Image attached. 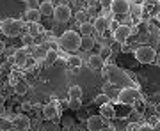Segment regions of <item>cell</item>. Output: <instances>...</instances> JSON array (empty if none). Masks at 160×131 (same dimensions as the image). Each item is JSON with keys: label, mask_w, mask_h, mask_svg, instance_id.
I'll use <instances>...</instances> for the list:
<instances>
[{"label": "cell", "mask_w": 160, "mask_h": 131, "mask_svg": "<svg viewBox=\"0 0 160 131\" xmlns=\"http://www.w3.org/2000/svg\"><path fill=\"white\" fill-rule=\"evenodd\" d=\"M80 43H82V35H80L78 32H75V30H66V32L61 35V39H59L61 48L66 50V51L80 50Z\"/></svg>", "instance_id": "cell-1"}, {"label": "cell", "mask_w": 160, "mask_h": 131, "mask_svg": "<svg viewBox=\"0 0 160 131\" xmlns=\"http://www.w3.org/2000/svg\"><path fill=\"white\" fill-rule=\"evenodd\" d=\"M23 29H25L23 21H20V20H12V18L4 20V21L0 23V30H2V34L6 35V37H16V35L22 34Z\"/></svg>", "instance_id": "cell-2"}, {"label": "cell", "mask_w": 160, "mask_h": 131, "mask_svg": "<svg viewBox=\"0 0 160 131\" xmlns=\"http://www.w3.org/2000/svg\"><path fill=\"white\" fill-rule=\"evenodd\" d=\"M141 99V92L137 89H133V87H125V89H121L119 94H118V101L121 105H126V106H132L135 101Z\"/></svg>", "instance_id": "cell-3"}, {"label": "cell", "mask_w": 160, "mask_h": 131, "mask_svg": "<svg viewBox=\"0 0 160 131\" xmlns=\"http://www.w3.org/2000/svg\"><path fill=\"white\" fill-rule=\"evenodd\" d=\"M133 55H135V58H137V62L151 64V62H155V58H157V51H155L151 46H139Z\"/></svg>", "instance_id": "cell-4"}, {"label": "cell", "mask_w": 160, "mask_h": 131, "mask_svg": "<svg viewBox=\"0 0 160 131\" xmlns=\"http://www.w3.org/2000/svg\"><path fill=\"white\" fill-rule=\"evenodd\" d=\"M103 76H105V78L110 82V83H118L119 80H123L125 83H130L128 74L123 73V71H121V69H118V68H105V71H103Z\"/></svg>", "instance_id": "cell-5"}, {"label": "cell", "mask_w": 160, "mask_h": 131, "mask_svg": "<svg viewBox=\"0 0 160 131\" xmlns=\"http://www.w3.org/2000/svg\"><path fill=\"white\" fill-rule=\"evenodd\" d=\"M130 6L128 0H110V11L114 12V16H128Z\"/></svg>", "instance_id": "cell-6"}, {"label": "cell", "mask_w": 160, "mask_h": 131, "mask_svg": "<svg viewBox=\"0 0 160 131\" xmlns=\"http://www.w3.org/2000/svg\"><path fill=\"white\" fill-rule=\"evenodd\" d=\"M53 20L57 23H66L69 21V18H71V9H69L68 4H59L55 6V11H53Z\"/></svg>", "instance_id": "cell-7"}, {"label": "cell", "mask_w": 160, "mask_h": 131, "mask_svg": "<svg viewBox=\"0 0 160 131\" xmlns=\"http://www.w3.org/2000/svg\"><path fill=\"white\" fill-rule=\"evenodd\" d=\"M130 35H132V29L128 25H123V23H119L118 29L114 30V39H116V43H119V44H125Z\"/></svg>", "instance_id": "cell-8"}, {"label": "cell", "mask_w": 160, "mask_h": 131, "mask_svg": "<svg viewBox=\"0 0 160 131\" xmlns=\"http://www.w3.org/2000/svg\"><path fill=\"white\" fill-rule=\"evenodd\" d=\"M86 128L89 131H102L105 128L103 124V117L102 115H89L86 120Z\"/></svg>", "instance_id": "cell-9"}, {"label": "cell", "mask_w": 160, "mask_h": 131, "mask_svg": "<svg viewBox=\"0 0 160 131\" xmlns=\"http://www.w3.org/2000/svg\"><path fill=\"white\" fill-rule=\"evenodd\" d=\"M12 128L16 131H29L30 129V119L23 114L16 115V117L12 119Z\"/></svg>", "instance_id": "cell-10"}, {"label": "cell", "mask_w": 160, "mask_h": 131, "mask_svg": "<svg viewBox=\"0 0 160 131\" xmlns=\"http://www.w3.org/2000/svg\"><path fill=\"white\" fill-rule=\"evenodd\" d=\"M92 27H94V32L98 34H103V32H107L110 29V20L105 16H98L94 21H92Z\"/></svg>", "instance_id": "cell-11"}, {"label": "cell", "mask_w": 160, "mask_h": 131, "mask_svg": "<svg viewBox=\"0 0 160 131\" xmlns=\"http://www.w3.org/2000/svg\"><path fill=\"white\" fill-rule=\"evenodd\" d=\"M12 91L16 92L18 96H23V94H27V92H29V83L23 80V78H16V76H12Z\"/></svg>", "instance_id": "cell-12"}, {"label": "cell", "mask_w": 160, "mask_h": 131, "mask_svg": "<svg viewBox=\"0 0 160 131\" xmlns=\"http://www.w3.org/2000/svg\"><path fill=\"white\" fill-rule=\"evenodd\" d=\"M46 51H48V46L46 44H34L30 48V53H32V58H34V60H38V58H43V60H45Z\"/></svg>", "instance_id": "cell-13"}, {"label": "cell", "mask_w": 160, "mask_h": 131, "mask_svg": "<svg viewBox=\"0 0 160 131\" xmlns=\"http://www.w3.org/2000/svg\"><path fill=\"white\" fill-rule=\"evenodd\" d=\"M43 117H45V119H48V120L59 117V108L53 105V103H48L46 106H43Z\"/></svg>", "instance_id": "cell-14"}, {"label": "cell", "mask_w": 160, "mask_h": 131, "mask_svg": "<svg viewBox=\"0 0 160 131\" xmlns=\"http://www.w3.org/2000/svg\"><path fill=\"white\" fill-rule=\"evenodd\" d=\"M39 12H41V16H53V11H55V6L52 4L50 0H43L39 4Z\"/></svg>", "instance_id": "cell-15"}, {"label": "cell", "mask_w": 160, "mask_h": 131, "mask_svg": "<svg viewBox=\"0 0 160 131\" xmlns=\"http://www.w3.org/2000/svg\"><path fill=\"white\" fill-rule=\"evenodd\" d=\"M100 115H102L103 119H114L116 117V108L112 106V105H109V103H105V105L100 106Z\"/></svg>", "instance_id": "cell-16"}, {"label": "cell", "mask_w": 160, "mask_h": 131, "mask_svg": "<svg viewBox=\"0 0 160 131\" xmlns=\"http://www.w3.org/2000/svg\"><path fill=\"white\" fill-rule=\"evenodd\" d=\"M25 20H27V23H39V20H41L39 9H38V7L27 9V11H25Z\"/></svg>", "instance_id": "cell-17"}, {"label": "cell", "mask_w": 160, "mask_h": 131, "mask_svg": "<svg viewBox=\"0 0 160 131\" xmlns=\"http://www.w3.org/2000/svg\"><path fill=\"white\" fill-rule=\"evenodd\" d=\"M87 66H89V69H102L103 68V58L100 57V55H89Z\"/></svg>", "instance_id": "cell-18"}, {"label": "cell", "mask_w": 160, "mask_h": 131, "mask_svg": "<svg viewBox=\"0 0 160 131\" xmlns=\"http://www.w3.org/2000/svg\"><path fill=\"white\" fill-rule=\"evenodd\" d=\"M25 29H27V34L30 37H36V35H39L43 32V27H41V23H27L25 25Z\"/></svg>", "instance_id": "cell-19"}, {"label": "cell", "mask_w": 160, "mask_h": 131, "mask_svg": "<svg viewBox=\"0 0 160 131\" xmlns=\"http://www.w3.org/2000/svg\"><path fill=\"white\" fill-rule=\"evenodd\" d=\"M27 53H29V50H27V48H22V50H18L16 53H14L12 60L16 64H23V66H25V62L29 60V55H27Z\"/></svg>", "instance_id": "cell-20"}, {"label": "cell", "mask_w": 160, "mask_h": 131, "mask_svg": "<svg viewBox=\"0 0 160 131\" xmlns=\"http://www.w3.org/2000/svg\"><path fill=\"white\" fill-rule=\"evenodd\" d=\"M59 53H61L59 50H52V48H48L46 57H45V64H46V66H52V64L55 62V60L59 58Z\"/></svg>", "instance_id": "cell-21"}, {"label": "cell", "mask_w": 160, "mask_h": 131, "mask_svg": "<svg viewBox=\"0 0 160 131\" xmlns=\"http://www.w3.org/2000/svg\"><path fill=\"white\" fill-rule=\"evenodd\" d=\"M82 94H84L82 87L73 85V87H69V91H68V99H82Z\"/></svg>", "instance_id": "cell-22"}, {"label": "cell", "mask_w": 160, "mask_h": 131, "mask_svg": "<svg viewBox=\"0 0 160 131\" xmlns=\"http://www.w3.org/2000/svg\"><path fill=\"white\" fill-rule=\"evenodd\" d=\"M92 32H94V27H92V23H84V25H80V35L82 37H91Z\"/></svg>", "instance_id": "cell-23"}, {"label": "cell", "mask_w": 160, "mask_h": 131, "mask_svg": "<svg viewBox=\"0 0 160 131\" xmlns=\"http://www.w3.org/2000/svg\"><path fill=\"white\" fill-rule=\"evenodd\" d=\"M75 20H77L80 25H84V23H89V12L84 11V9H80V11L75 12Z\"/></svg>", "instance_id": "cell-24"}, {"label": "cell", "mask_w": 160, "mask_h": 131, "mask_svg": "<svg viewBox=\"0 0 160 131\" xmlns=\"http://www.w3.org/2000/svg\"><path fill=\"white\" fill-rule=\"evenodd\" d=\"M92 46H94V39H92V35H91V37H82V43H80V50L91 51Z\"/></svg>", "instance_id": "cell-25"}, {"label": "cell", "mask_w": 160, "mask_h": 131, "mask_svg": "<svg viewBox=\"0 0 160 131\" xmlns=\"http://www.w3.org/2000/svg\"><path fill=\"white\" fill-rule=\"evenodd\" d=\"M68 64L73 69H78L80 66H82V57H80V55H69V57H68Z\"/></svg>", "instance_id": "cell-26"}, {"label": "cell", "mask_w": 160, "mask_h": 131, "mask_svg": "<svg viewBox=\"0 0 160 131\" xmlns=\"http://www.w3.org/2000/svg\"><path fill=\"white\" fill-rule=\"evenodd\" d=\"M130 12H132V16L135 18V20H141V16H142V6L132 4V6H130Z\"/></svg>", "instance_id": "cell-27"}, {"label": "cell", "mask_w": 160, "mask_h": 131, "mask_svg": "<svg viewBox=\"0 0 160 131\" xmlns=\"http://www.w3.org/2000/svg\"><path fill=\"white\" fill-rule=\"evenodd\" d=\"M110 53H112V50H110V46H102V50H100V53H98V55H100V57L103 58V60H105V58H109L110 57Z\"/></svg>", "instance_id": "cell-28"}, {"label": "cell", "mask_w": 160, "mask_h": 131, "mask_svg": "<svg viewBox=\"0 0 160 131\" xmlns=\"http://www.w3.org/2000/svg\"><path fill=\"white\" fill-rule=\"evenodd\" d=\"M68 105L71 110H80V106H82V99H68Z\"/></svg>", "instance_id": "cell-29"}, {"label": "cell", "mask_w": 160, "mask_h": 131, "mask_svg": "<svg viewBox=\"0 0 160 131\" xmlns=\"http://www.w3.org/2000/svg\"><path fill=\"white\" fill-rule=\"evenodd\" d=\"M144 106H146V105H144V99H142V97H141L139 101H135L133 105H132V108L135 110L137 114H141V112H142V110H144Z\"/></svg>", "instance_id": "cell-30"}, {"label": "cell", "mask_w": 160, "mask_h": 131, "mask_svg": "<svg viewBox=\"0 0 160 131\" xmlns=\"http://www.w3.org/2000/svg\"><path fill=\"white\" fill-rule=\"evenodd\" d=\"M107 99H109V96L103 92V94H98V96L94 97V103H96L98 106H102V105H105V103H107Z\"/></svg>", "instance_id": "cell-31"}, {"label": "cell", "mask_w": 160, "mask_h": 131, "mask_svg": "<svg viewBox=\"0 0 160 131\" xmlns=\"http://www.w3.org/2000/svg\"><path fill=\"white\" fill-rule=\"evenodd\" d=\"M41 131H61V129H59V126L55 124V122H50V124L43 126V128H41Z\"/></svg>", "instance_id": "cell-32"}, {"label": "cell", "mask_w": 160, "mask_h": 131, "mask_svg": "<svg viewBox=\"0 0 160 131\" xmlns=\"http://www.w3.org/2000/svg\"><path fill=\"white\" fill-rule=\"evenodd\" d=\"M139 128H141L139 122H130V124L126 126V131H139Z\"/></svg>", "instance_id": "cell-33"}, {"label": "cell", "mask_w": 160, "mask_h": 131, "mask_svg": "<svg viewBox=\"0 0 160 131\" xmlns=\"http://www.w3.org/2000/svg\"><path fill=\"white\" fill-rule=\"evenodd\" d=\"M139 131H155V128H153V124H141V128H139Z\"/></svg>", "instance_id": "cell-34"}, {"label": "cell", "mask_w": 160, "mask_h": 131, "mask_svg": "<svg viewBox=\"0 0 160 131\" xmlns=\"http://www.w3.org/2000/svg\"><path fill=\"white\" fill-rule=\"evenodd\" d=\"M66 131H82V129L77 128V126H69V128H66Z\"/></svg>", "instance_id": "cell-35"}, {"label": "cell", "mask_w": 160, "mask_h": 131, "mask_svg": "<svg viewBox=\"0 0 160 131\" xmlns=\"http://www.w3.org/2000/svg\"><path fill=\"white\" fill-rule=\"evenodd\" d=\"M132 4H137V6H144V4H146V0H133Z\"/></svg>", "instance_id": "cell-36"}, {"label": "cell", "mask_w": 160, "mask_h": 131, "mask_svg": "<svg viewBox=\"0 0 160 131\" xmlns=\"http://www.w3.org/2000/svg\"><path fill=\"white\" fill-rule=\"evenodd\" d=\"M102 131H116V128H114V126H105Z\"/></svg>", "instance_id": "cell-37"}, {"label": "cell", "mask_w": 160, "mask_h": 131, "mask_svg": "<svg viewBox=\"0 0 160 131\" xmlns=\"http://www.w3.org/2000/svg\"><path fill=\"white\" fill-rule=\"evenodd\" d=\"M6 99H7V97L4 96V94H0V106H2V105H4V103H6Z\"/></svg>", "instance_id": "cell-38"}, {"label": "cell", "mask_w": 160, "mask_h": 131, "mask_svg": "<svg viewBox=\"0 0 160 131\" xmlns=\"http://www.w3.org/2000/svg\"><path fill=\"white\" fill-rule=\"evenodd\" d=\"M155 112H157V115H158V117H160V103H158V105H157V106H155Z\"/></svg>", "instance_id": "cell-39"}, {"label": "cell", "mask_w": 160, "mask_h": 131, "mask_svg": "<svg viewBox=\"0 0 160 131\" xmlns=\"http://www.w3.org/2000/svg\"><path fill=\"white\" fill-rule=\"evenodd\" d=\"M153 128H155V131H160V120H158V122H157V124L153 126Z\"/></svg>", "instance_id": "cell-40"}, {"label": "cell", "mask_w": 160, "mask_h": 131, "mask_svg": "<svg viewBox=\"0 0 160 131\" xmlns=\"http://www.w3.org/2000/svg\"><path fill=\"white\" fill-rule=\"evenodd\" d=\"M155 62H157V64L160 66V53H157V58H155Z\"/></svg>", "instance_id": "cell-41"}, {"label": "cell", "mask_w": 160, "mask_h": 131, "mask_svg": "<svg viewBox=\"0 0 160 131\" xmlns=\"http://www.w3.org/2000/svg\"><path fill=\"white\" fill-rule=\"evenodd\" d=\"M6 50V44H4V43H0V51H4Z\"/></svg>", "instance_id": "cell-42"}, {"label": "cell", "mask_w": 160, "mask_h": 131, "mask_svg": "<svg viewBox=\"0 0 160 131\" xmlns=\"http://www.w3.org/2000/svg\"><path fill=\"white\" fill-rule=\"evenodd\" d=\"M2 85H4V80H2V78H0V87H2Z\"/></svg>", "instance_id": "cell-43"}, {"label": "cell", "mask_w": 160, "mask_h": 131, "mask_svg": "<svg viewBox=\"0 0 160 131\" xmlns=\"http://www.w3.org/2000/svg\"><path fill=\"white\" fill-rule=\"evenodd\" d=\"M7 131H16V129H14V128H12V129H7Z\"/></svg>", "instance_id": "cell-44"}, {"label": "cell", "mask_w": 160, "mask_h": 131, "mask_svg": "<svg viewBox=\"0 0 160 131\" xmlns=\"http://www.w3.org/2000/svg\"><path fill=\"white\" fill-rule=\"evenodd\" d=\"M22 2H29V0H22Z\"/></svg>", "instance_id": "cell-45"}]
</instances>
